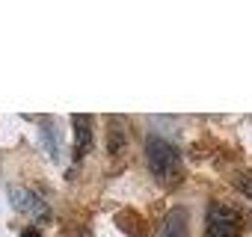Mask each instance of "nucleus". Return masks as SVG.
<instances>
[{
    "label": "nucleus",
    "instance_id": "nucleus-1",
    "mask_svg": "<svg viewBox=\"0 0 252 237\" xmlns=\"http://www.w3.org/2000/svg\"><path fill=\"white\" fill-rule=\"evenodd\" d=\"M146 160H149V169L155 172V178H160V181H175L181 175V151L163 137L146 140Z\"/></svg>",
    "mask_w": 252,
    "mask_h": 237
},
{
    "label": "nucleus",
    "instance_id": "nucleus-2",
    "mask_svg": "<svg viewBox=\"0 0 252 237\" xmlns=\"http://www.w3.org/2000/svg\"><path fill=\"white\" fill-rule=\"evenodd\" d=\"M208 237H240V213L231 205L214 202L208 207Z\"/></svg>",
    "mask_w": 252,
    "mask_h": 237
},
{
    "label": "nucleus",
    "instance_id": "nucleus-3",
    "mask_svg": "<svg viewBox=\"0 0 252 237\" xmlns=\"http://www.w3.org/2000/svg\"><path fill=\"white\" fill-rule=\"evenodd\" d=\"M12 205L21 210V213H30V216H48V205L33 193V190H24V187H15L12 193Z\"/></svg>",
    "mask_w": 252,
    "mask_h": 237
},
{
    "label": "nucleus",
    "instance_id": "nucleus-4",
    "mask_svg": "<svg viewBox=\"0 0 252 237\" xmlns=\"http://www.w3.org/2000/svg\"><path fill=\"white\" fill-rule=\"evenodd\" d=\"M92 148V125L86 116H74V160H83Z\"/></svg>",
    "mask_w": 252,
    "mask_h": 237
},
{
    "label": "nucleus",
    "instance_id": "nucleus-5",
    "mask_svg": "<svg viewBox=\"0 0 252 237\" xmlns=\"http://www.w3.org/2000/svg\"><path fill=\"white\" fill-rule=\"evenodd\" d=\"M158 237H187V213H184V210H172V213L163 219Z\"/></svg>",
    "mask_w": 252,
    "mask_h": 237
},
{
    "label": "nucleus",
    "instance_id": "nucleus-6",
    "mask_svg": "<svg viewBox=\"0 0 252 237\" xmlns=\"http://www.w3.org/2000/svg\"><path fill=\"white\" fill-rule=\"evenodd\" d=\"M125 148V143H122V125L116 122V125H110V154H119Z\"/></svg>",
    "mask_w": 252,
    "mask_h": 237
},
{
    "label": "nucleus",
    "instance_id": "nucleus-7",
    "mask_svg": "<svg viewBox=\"0 0 252 237\" xmlns=\"http://www.w3.org/2000/svg\"><path fill=\"white\" fill-rule=\"evenodd\" d=\"M237 187H240V193L252 202V172H246V175H240L237 178Z\"/></svg>",
    "mask_w": 252,
    "mask_h": 237
},
{
    "label": "nucleus",
    "instance_id": "nucleus-8",
    "mask_svg": "<svg viewBox=\"0 0 252 237\" xmlns=\"http://www.w3.org/2000/svg\"><path fill=\"white\" fill-rule=\"evenodd\" d=\"M21 237H42V231H36V228H27V231H24Z\"/></svg>",
    "mask_w": 252,
    "mask_h": 237
}]
</instances>
